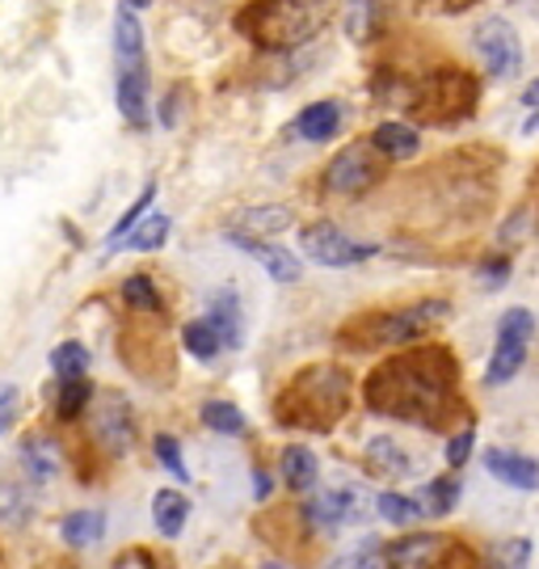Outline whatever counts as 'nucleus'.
<instances>
[{
    "label": "nucleus",
    "instance_id": "f257e3e1",
    "mask_svg": "<svg viewBox=\"0 0 539 569\" xmlns=\"http://www.w3.org/2000/svg\"><path fill=\"white\" fill-rule=\"evenodd\" d=\"M367 406L383 418H400L413 427L439 430L456 409V359L442 346L405 350L371 371L367 380Z\"/></svg>",
    "mask_w": 539,
    "mask_h": 569
},
{
    "label": "nucleus",
    "instance_id": "f03ea898",
    "mask_svg": "<svg viewBox=\"0 0 539 569\" xmlns=\"http://www.w3.org/2000/svg\"><path fill=\"white\" fill-rule=\"evenodd\" d=\"M333 18V0H249L232 26L266 51H291L312 42Z\"/></svg>",
    "mask_w": 539,
    "mask_h": 569
},
{
    "label": "nucleus",
    "instance_id": "7ed1b4c3",
    "mask_svg": "<svg viewBox=\"0 0 539 569\" xmlns=\"http://www.w3.org/2000/svg\"><path fill=\"white\" fill-rule=\"evenodd\" d=\"M350 409V376L341 367H308L279 397V422L300 430H333Z\"/></svg>",
    "mask_w": 539,
    "mask_h": 569
},
{
    "label": "nucleus",
    "instance_id": "20e7f679",
    "mask_svg": "<svg viewBox=\"0 0 539 569\" xmlns=\"http://www.w3.org/2000/svg\"><path fill=\"white\" fill-rule=\"evenodd\" d=\"M477 98H480V84L463 68H435L430 77L409 81L405 106L421 122H460L477 110Z\"/></svg>",
    "mask_w": 539,
    "mask_h": 569
},
{
    "label": "nucleus",
    "instance_id": "39448f33",
    "mask_svg": "<svg viewBox=\"0 0 539 569\" xmlns=\"http://www.w3.org/2000/svg\"><path fill=\"white\" fill-rule=\"evenodd\" d=\"M451 308L447 300H426L413 308H397V312H376V317H362L359 326H350L346 342L350 346H405L418 342L421 333L439 326Z\"/></svg>",
    "mask_w": 539,
    "mask_h": 569
},
{
    "label": "nucleus",
    "instance_id": "423d86ee",
    "mask_svg": "<svg viewBox=\"0 0 539 569\" xmlns=\"http://www.w3.org/2000/svg\"><path fill=\"white\" fill-rule=\"evenodd\" d=\"M89 422H93V439L106 456H127L136 448V413L122 392H93L89 397Z\"/></svg>",
    "mask_w": 539,
    "mask_h": 569
},
{
    "label": "nucleus",
    "instance_id": "0eeeda50",
    "mask_svg": "<svg viewBox=\"0 0 539 569\" xmlns=\"http://www.w3.org/2000/svg\"><path fill=\"white\" fill-rule=\"evenodd\" d=\"M472 47H477V56H480V63H485V72H489V77H498V81H515V77H519L522 42H519V30H515L506 18L477 21V30H472Z\"/></svg>",
    "mask_w": 539,
    "mask_h": 569
},
{
    "label": "nucleus",
    "instance_id": "6e6552de",
    "mask_svg": "<svg viewBox=\"0 0 539 569\" xmlns=\"http://www.w3.org/2000/svg\"><path fill=\"white\" fill-rule=\"evenodd\" d=\"M531 333H536V317L527 308H510L501 312L498 326V350H493V363L485 371V385H506L519 376V367L527 363V346H531Z\"/></svg>",
    "mask_w": 539,
    "mask_h": 569
},
{
    "label": "nucleus",
    "instance_id": "1a4fd4ad",
    "mask_svg": "<svg viewBox=\"0 0 539 569\" xmlns=\"http://www.w3.org/2000/svg\"><path fill=\"white\" fill-rule=\"evenodd\" d=\"M380 152L371 148V143H350V148H341L333 164L325 169V186L333 190V194H346V199H359L367 194L371 186L380 182Z\"/></svg>",
    "mask_w": 539,
    "mask_h": 569
},
{
    "label": "nucleus",
    "instance_id": "9d476101",
    "mask_svg": "<svg viewBox=\"0 0 539 569\" xmlns=\"http://www.w3.org/2000/svg\"><path fill=\"white\" fill-rule=\"evenodd\" d=\"M300 249L320 266H333V270H346V266H362L376 244H362L355 237H346L338 224H308L300 232Z\"/></svg>",
    "mask_w": 539,
    "mask_h": 569
},
{
    "label": "nucleus",
    "instance_id": "9b49d317",
    "mask_svg": "<svg viewBox=\"0 0 539 569\" xmlns=\"http://www.w3.org/2000/svg\"><path fill=\"white\" fill-rule=\"evenodd\" d=\"M308 523L317 531H341L367 523V498L355 486L320 489L317 498L308 502Z\"/></svg>",
    "mask_w": 539,
    "mask_h": 569
},
{
    "label": "nucleus",
    "instance_id": "f8f14e48",
    "mask_svg": "<svg viewBox=\"0 0 539 569\" xmlns=\"http://www.w3.org/2000/svg\"><path fill=\"white\" fill-rule=\"evenodd\" d=\"M228 241L240 244L244 253H253L261 266H266V274L275 279V283H300V258L291 253V249H279V244L270 241H258V237H240V232H228Z\"/></svg>",
    "mask_w": 539,
    "mask_h": 569
},
{
    "label": "nucleus",
    "instance_id": "ddd939ff",
    "mask_svg": "<svg viewBox=\"0 0 539 569\" xmlns=\"http://www.w3.org/2000/svg\"><path fill=\"white\" fill-rule=\"evenodd\" d=\"M119 110L136 131L148 127V63L119 68Z\"/></svg>",
    "mask_w": 539,
    "mask_h": 569
},
{
    "label": "nucleus",
    "instance_id": "4468645a",
    "mask_svg": "<svg viewBox=\"0 0 539 569\" xmlns=\"http://www.w3.org/2000/svg\"><path fill=\"white\" fill-rule=\"evenodd\" d=\"M202 321L220 333L223 350H228V346L237 350V346L244 342V317H240L237 291H211V300H207V317H202Z\"/></svg>",
    "mask_w": 539,
    "mask_h": 569
},
{
    "label": "nucleus",
    "instance_id": "2eb2a0df",
    "mask_svg": "<svg viewBox=\"0 0 539 569\" xmlns=\"http://www.w3.org/2000/svg\"><path fill=\"white\" fill-rule=\"evenodd\" d=\"M362 465H367L371 477H380V481H400V477H409V472H413L409 451L400 448L397 439H388V435H380V439H371V443H367Z\"/></svg>",
    "mask_w": 539,
    "mask_h": 569
},
{
    "label": "nucleus",
    "instance_id": "dca6fc26",
    "mask_svg": "<svg viewBox=\"0 0 539 569\" xmlns=\"http://www.w3.org/2000/svg\"><path fill=\"white\" fill-rule=\"evenodd\" d=\"M21 468H26L30 481H56L63 472V451L56 448V439L30 435V439L21 443Z\"/></svg>",
    "mask_w": 539,
    "mask_h": 569
},
{
    "label": "nucleus",
    "instance_id": "f3484780",
    "mask_svg": "<svg viewBox=\"0 0 539 569\" xmlns=\"http://www.w3.org/2000/svg\"><path fill=\"white\" fill-rule=\"evenodd\" d=\"M485 468H489L498 481H506V486H515V489H536L539 486V465L536 460H527V456H519V451L489 448L485 451Z\"/></svg>",
    "mask_w": 539,
    "mask_h": 569
},
{
    "label": "nucleus",
    "instance_id": "a211bd4d",
    "mask_svg": "<svg viewBox=\"0 0 539 569\" xmlns=\"http://www.w3.org/2000/svg\"><path fill=\"white\" fill-rule=\"evenodd\" d=\"M367 143H371L380 157H388V161H409V157H418L421 136L409 127V122H380Z\"/></svg>",
    "mask_w": 539,
    "mask_h": 569
},
{
    "label": "nucleus",
    "instance_id": "6ab92c4d",
    "mask_svg": "<svg viewBox=\"0 0 539 569\" xmlns=\"http://www.w3.org/2000/svg\"><path fill=\"white\" fill-rule=\"evenodd\" d=\"M114 60H119V68H127V63H148L143 26L136 18V9H127V4L114 13Z\"/></svg>",
    "mask_w": 539,
    "mask_h": 569
},
{
    "label": "nucleus",
    "instance_id": "aec40b11",
    "mask_svg": "<svg viewBox=\"0 0 539 569\" xmlns=\"http://www.w3.org/2000/svg\"><path fill=\"white\" fill-rule=\"evenodd\" d=\"M338 127H341V102H312L300 110L296 136L308 143H325L338 136Z\"/></svg>",
    "mask_w": 539,
    "mask_h": 569
},
{
    "label": "nucleus",
    "instance_id": "412c9836",
    "mask_svg": "<svg viewBox=\"0 0 539 569\" xmlns=\"http://www.w3.org/2000/svg\"><path fill=\"white\" fill-rule=\"evenodd\" d=\"M279 468H282V481L296 489V493H308V489L317 486L320 465H317V456L303 448V443H291V448H282Z\"/></svg>",
    "mask_w": 539,
    "mask_h": 569
},
{
    "label": "nucleus",
    "instance_id": "4be33fe9",
    "mask_svg": "<svg viewBox=\"0 0 539 569\" xmlns=\"http://www.w3.org/2000/svg\"><path fill=\"white\" fill-rule=\"evenodd\" d=\"M186 519H190V498L181 489H160L157 498H152V523L164 536H181Z\"/></svg>",
    "mask_w": 539,
    "mask_h": 569
},
{
    "label": "nucleus",
    "instance_id": "5701e85b",
    "mask_svg": "<svg viewBox=\"0 0 539 569\" xmlns=\"http://www.w3.org/2000/svg\"><path fill=\"white\" fill-rule=\"evenodd\" d=\"M282 228H291V211L287 207H249L244 216L237 220V228L232 232H240V237H275V232H282Z\"/></svg>",
    "mask_w": 539,
    "mask_h": 569
},
{
    "label": "nucleus",
    "instance_id": "b1692460",
    "mask_svg": "<svg viewBox=\"0 0 539 569\" xmlns=\"http://www.w3.org/2000/svg\"><path fill=\"white\" fill-rule=\"evenodd\" d=\"M101 531H106V515H101V510H72V515L60 523L63 545H72V549H89V545H98Z\"/></svg>",
    "mask_w": 539,
    "mask_h": 569
},
{
    "label": "nucleus",
    "instance_id": "393cba45",
    "mask_svg": "<svg viewBox=\"0 0 539 569\" xmlns=\"http://www.w3.org/2000/svg\"><path fill=\"white\" fill-rule=\"evenodd\" d=\"M169 228H173L169 224V216L152 211V216H143L140 224L122 237L119 249H131V253H152V249H160V244L169 241Z\"/></svg>",
    "mask_w": 539,
    "mask_h": 569
},
{
    "label": "nucleus",
    "instance_id": "a878e982",
    "mask_svg": "<svg viewBox=\"0 0 539 569\" xmlns=\"http://www.w3.org/2000/svg\"><path fill=\"white\" fill-rule=\"evenodd\" d=\"M413 502H418V515L442 519V515H451L456 502H460V486H456V477H435V481L421 489Z\"/></svg>",
    "mask_w": 539,
    "mask_h": 569
},
{
    "label": "nucleus",
    "instance_id": "bb28decb",
    "mask_svg": "<svg viewBox=\"0 0 539 569\" xmlns=\"http://www.w3.org/2000/svg\"><path fill=\"white\" fill-rule=\"evenodd\" d=\"M439 549L442 540H435V536H409L392 549V569H430Z\"/></svg>",
    "mask_w": 539,
    "mask_h": 569
},
{
    "label": "nucleus",
    "instance_id": "cd10ccee",
    "mask_svg": "<svg viewBox=\"0 0 539 569\" xmlns=\"http://www.w3.org/2000/svg\"><path fill=\"white\" fill-rule=\"evenodd\" d=\"M51 371L60 380H84L89 376V350L80 342H60L51 350Z\"/></svg>",
    "mask_w": 539,
    "mask_h": 569
},
{
    "label": "nucleus",
    "instance_id": "c85d7f7f",
    "mask_svg": "<svg viewBox=\"0 0 539 569\" xmlns=\"http://www.w3.org/2000/svg\"><path fill=\"white\" fill-rule=\"evenodd\" d=\"M181 342H186V350H190L199 363H211V359L223 350L220 333L207 326V321H190V326L181 329Z\"/></svg>",
    "mask_w": 539,
    "mask_h": 569
},
{
    "label": "nucleus",
    "instance_id": "c756f323",
    "mask_svg": "<svg viewBox=\"0 0 539 569\" xmlns=\"http://www.w3.org/2000/svg\"><path fill=\"white\" fill-rule=\"evenodd\" d=\"M152 199H157V186L148 182V186L140 190V199H136V203H131V207H127V211L119 216V224H114L110 232H106V244H110V249H119L122 237H127V232H131V228L140 224L143 216H148V207H152Z\"/></svg>",
    "mask_w": 539,
    "mask_h": 569
},
{
    "label": "nucleus",
    "instance_id": "7c9ffc66",
    "mask_svg": "<svg viewBox=\"0 0 539 569\" xmlns=\"http://www.w3.org/2000/svg\"><path fill=\"white\" fill-rule=\"evenodd\" d=\"M202 422L220 435H244V413L232 401H207L202 406Z\"/></svg>",
    "mask_w": 539,
    "mask_h": 569
},
{
    "label": "nucleus",
    "instance_id": "2f4dec72",
    "mask_svg": "<svg viewBox=\"0 0 539 569\" xmlns=\"http://www.w3.org/2000/svg\"><path fill=\"white\" fill-rule=\"evenodd\" d=\"M122 300H127V308H140V312H160V291L148 274H131L122 283Z\"/></svg>",
    "mask_w": 539,
    "mask_h": 569
},
{
    "label": "nucleus",
    "instance_id": "473e14b6",
    "mask_svg": "<svg viewBox=\"0 0 539 569\" xmlns=\"http://www.w3.org/2000/svg\"><path fill=\"white\" fill-rule=\"evenodd\" d=\"M89 397H93V388H89V380H60L56 413H60V418H77L80 409L89 406Z\"/></svg>",
    "mask_w": 539,
    "mask_h": 569
},
{
    "label": "nucleus",
    "instance_id": "72a5a7b5",
    "mask_svg": "<svg viewBox=\"0 0 539 569\" xmlns=\"http://www.w3.org/2000/svg\"><path fill=\"white\" fill-rule=\"evenodd\" d=\"M531 566V545L527 540H501L489 552V569H527Z\"/></svg>",
    "mask_w": 539,
    "mask_h": 569
},
{
    "label": "nucleus",
    "instance_id": "f704fd0d",
    "mask_svg": "<svg viewBox=\"0 0 539 569\" xmlns=\"http://www.w3.org/2000/svg\"><path fill=\"white\" fill-rule=\"evenodd\" d=\"M380 515L392 523V528H409V523H418V502L413 498H405V493H380Z\"/></svg>",
    "mask_w": 539,
    "mask_h": 569
},
{
    "label": "nucleus",
    "instance_id": "c9c22d12",
    "mask_svg": "<svg viewBox=\"0 0 539 569\" xmlns=\"http://www.w3.org/2000/svg\"><path fill=\"white\" fill-rule=\"evenodd\" d=\"M376 566H380V545H376V540H367V545H359V549L333 557V566L329 569H376Z\"/></svg>",
    "mask_w": 539,
    "mask_h": 569
},
{
    "label": "nucleus",
    "instance_id": "e433bc0d",
    "mask_svg": "<svg viewBox=\"0 0 539 569\" xmlns=\"http://www.w3.org/2000/svg\"><path fill=\"white\" fill-rule=\"evenodd\" d=\"M30 498L21 493V489H13V486H4L0 489V519H9V523H26L30 519Z\"/></svg>",
    "mask_w": 539,
    "mask_h": 569
},
{
    "label": "nucleus",
    "instance_id": "4c0bfd02",
    "mask_svg": "<svg viewBox=\"0 0 539 569\" xmlns=\"http://www.w3.org/2000/svg\"><path fill=\"white\" fill-rule=\"evenodd\" d=\"M157 456H160V465L169 468L178 481H190V468H186V460H181V448L173 435H157Z\"/></svg>",
    "mask_w": 539,
    "mask_h": 569
},
{
    "label": "nucleus",
    "instance_id": "58836bf2",
    "mask_svg": "<svg viewBox=\"0 0 539 569\" xmlns=\"http://www.w3.org/2000/svg\"><path fill=\"white\" fill-rule=\"evenodd\" d=\"M18 409H21V392L13 385H0V435L18 422Z\"/></svg>",
    "mask_w": 539,
    "mask_h": 569
},
{
    "label": "nucleus",
    "instance_id": "ea45409f",
    "mask_svg": "<svg viewBox=\"0 0 539 569\" xmlns=\"http://www.w3.org/2000/svg\"><path fill=\"white\" fill-rule=\"evenodd\" d=\"M472 443H477V435H472V430H460V435L447 443V465H451V468L468 465V456H472Z\"/></svg>",
    "mask_w": 539,
    "mask_h": 569
},
{
    "label": "nucleus",
    "instance_id": "a19ab883",
    "mask_svg": "<svg viewBox=\"0 0 539 569\" xmlns=\"http://www.w3.org/2000/svg\"><path fill=\"white\" fill-rule=\"evenodd\" d=\"M480 279H485V287H501L506 279H510V262H506V258L485 262V266H480Z\"/></svg>",
    "mask_w": 539,
    "mask_h": 569
},
{
    "label": "nucleus",
    "instance_id": "79ce46f5",
    "mask_svg": "<svg viewBox=\"0 0 539 569\" xmlns=\"http://www.w3.org/2000/svg\"><path fill=\"white\" fill-rule=\"evenodd\" d=\"M110 569H157V561H152V557H148L143 549H131V552H122V557Z\"/></svg>",
    "mask_w": 539,
    "mask_h": 569
},
{
    "label": "nucleus",
    "instance_id": "37998d69",
    "mask_svg": "<svg viewBox=\"0 0 539 569\" xmlns=\"http://www.w3.org/2000/svg\"><path fill=\"white\" fill-rule=\"evenodd\" d=\"M430 13H463V9H472L480 0H421Z\"/></svg>",
    "mask_w": 539,
    "mask_h": 569
},
{
    "label": "nucleus",
    "instance_id": "c03bdc74",
    "mask_svg": "<svg viewBox=\"0 0 539 569\" xmlns=\"http://www.w3.org/2000/svg\"><path fill=\"white\" fill-rule=\"evenodd\" d=\"M522 102H527V106H531V110H536V114H539V77H536V81H531V84H527V93H522Z\"/></svg>",
    "mask_w": 539,
    "mask_h": 569
},
{
    "label": "nucleus",
    "instance_id": "a18cd8bd",
    "mask_svg": "<svg viewBox=\"0 0 539 569\" xmlns=\"http://www.w3.org/2000/svg\"><path fill=\"white\" fill-rule=\"evenodd\" d=\"M270 486H275L270 472H258V498H270Z\"/></svg>",
    "mask_w": 539,
    "mask_h": 569
},
{
    "label": "nucleus",
    "instance_id": "49530a36",
    "mask_svg": "<svg viewBox=\"0 0 539 569\" xmlns=\"http://www.w3.org/2000/svg\"><path fill=\"white\" fill-rule=\"evenodd\" d=\"M122 4H127V9H148L152 0H122Z\"/></svg>",
    "mask_w": 539,
    "mask_h": 569
},
{
    "label": "nucleus",
    "instance_id": "de8ad7c7",
    "mask_svg": "<svg viewBox=\"0 0 539 569\" xmlns=\"http://www.w3.org/2000/svg\"><path fill=\"white\" fill-rule=\"evenodd\" d=\"M261 569H282V566H279V561H266V566H261Z\"/></svg>",
    "mask_w": 539,
    "mask_h": 569
}]
</instances>
